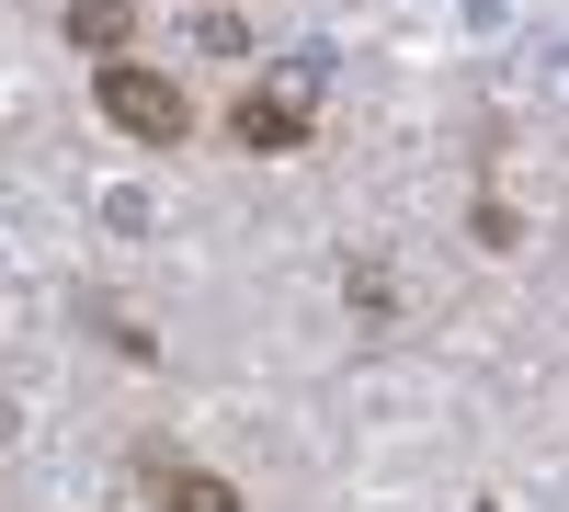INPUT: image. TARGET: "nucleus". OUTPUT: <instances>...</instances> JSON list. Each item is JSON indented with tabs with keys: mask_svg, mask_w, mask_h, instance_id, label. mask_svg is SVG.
<instances>
[{
	"mask_svg": "<svg viewBox=\"0 0 569 512\" xmlns=\"http://www.w3.org/2000/svg\"><path fill=\"white\" fill-rule=\"evenodd\" d=\"M91 103H103L114 137H137V149H182L194 137V103L149 69V58H114V69H91Z\"/></svg>",
	"mask_w": 569,
	"mask_h": 512,
	"instance_id": "f257e3e1",
	"label": "nucleus"
},
{
	"mask_svg": "<svg viewBox=\"0 0 569 512\" xmlns=\"http://www.w3.org/2000/svg\"><path fill=\"white\" fill-rule=\"evenodd\" d=\"M137 479H149V501H160V512H251L228 468H194V455H160V444L137 455Z\"/></svg>",
	"mask_w": 569,
	"mask_h": 512,
	"instance_id": "f03ea898",
	"label": "nucleus"
},
{
	"mask_svg": "<svg viewBox=\"0 0 569 512\" xmlns=\"http://www.w3.org/2000/svg\"><path fill=\"white\" fill-rule=\"evenodd\" d=\"M228 137L262 149V160H284V149H308V103L297 91H240V103H228Z\"/></svg>",
	"mask_w": 569,
	"mask_h": 512,
	"instance_id": "7ed1b4c3",
	"label": "nucleus"
},
{
	"mask_svg": "<svg viewBox=\"0 0 569 512\" xmlns=\"http://www.w3.org/2000/svg\"><path fill=\"white\" fill-rule=\"evenodd\" d=\"M69 46H91V69H114L137 46V0H69Z\"/></svg>",
	"mask_w": 569,
	"mask_h": 512,
	"instance_id": "20e7f679",
	"label": "nucleus"
},
{
	"mask_svg": "<svg viewBox=\"0 0 569 512\" xmlns=\"http://www.w3.org/2000/svg\"><path fill=\"white\" fill-rule=\"evenodd\" d=\"M342 297H353L365 319H388V262H353V273H342Z\"/></svg>",
	"mask_w": 569,
	"mask_h": 512,
	"instance_id": "39448f33",
	"label": "nucleus"
}]
</instances>
